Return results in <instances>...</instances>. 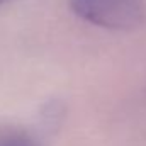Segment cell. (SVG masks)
<instances>
[{
    "instance_id": "6da1fadb",
    "label": "cell",
    "mask_w": 146,
    "mask_h": 146,
    "mask_svg": "<svg viewBox=\"0 0 146 146\" xmlns=\"http://www.w3.org/2000/svg\"><path fill=\"white\" fill-rule=\"evenodd\" d=\"M72 10L85 22L112 31H129L143 24V0H70Z\"/></svg>"
},
{
    "instance_id": "7a4b0ae2",
    "label": "cell",
    "mask_w": 146,
    "mask_h": 146,
    "mask_svg": "<svg viewBox=\"0 0 146 146\" xmlns=\"http://www.w3.org/2000/svg\"><path fill=\"white\" fill-rule=\"evenodd\" d=\"M0 146H36L22 131H0Z\"/></svg>"
},
{
    "instance_id": "3957f363",
    "label": "cell",
    "mask_w": 146,
    "mask_h": 146,
    "mask_svg": "<svg viewBox=\"0 0 146 146\" xmlns=\"http://www.w3.org/2000/svg\"><path fill=\"white\" fill-rule=\"evenodd\" d=\"M5 2H7V0H0V5H2V3H5Z\"/></svg>"
}]
</instances>
